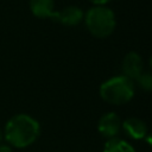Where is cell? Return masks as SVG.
Returning a JSON list of instances; mask_svg holds the SVG:
<instances>
[{"instance_id": "obj_10", "label": "cell", "mask_w": 152, "mask_h": 152, "mask_svg": "<svg viewBox=\"0 0 152 152\" xmlns=\"http://www.w3.org/2000/svg\"><path fill=\"white\" fill-rule=\"evenodd\" d=\"M135 81L141 89L152 93V72H141Z\"/></svg>"}, {"instance_id": "obj_4", "label": "cell", "mask_w": 152, "mask_h": 152, "mask_svg": "<svg viewBox=\"0 0 152 152\" xmlns=\"http://www.w3.org/2000/svg\"><path fill=\"white\" fill-rule=\"evenodd\" d=\"M120 128H121V120L114 112L103 114L97 122L99 132L101 133V135L108 139L115 138L119 134Z\"/></svg>"}, {"instance_id": "obj_6", "label": "cell", "mask_w": 152, "mask_h": 152, "mask_svg": "<svg viewBox=\"0 0 152 152\" xmlns=\"http://www.w3.org/2000/svg\"><path fill=\"white\" fill-rule=\"evenodd\" d=\"M142 68H144V62L140 55L134 51L128 52L122 59V64H121L122 72L125 76H127L131 80H137L138 76L142 72Z\"/></svg>"}, {"instance_id": "obj_5", "label": "cell", "mask_w": 152, "mask_h": 152, "mask_svg": "<svg viewBox=\"0 0 152 152\" xmlns=\"http://www.w3.org/2000/svg\"><path fill=\"white\" fill-rule=\"evenodd\" d=\"M52 19L65 26H76L84 19V13L80 7L71 5L55 12Z\"/></svg>"}, {"instance_id": "obj_13", "label": "cell", "mask_w": 152, "mask_h": 152, "mask_svg": "<svg viewBox=\"0 0 152 152\" xmlns=\"http://www.w3.org/2000/svg\"><path fill=\"white\" fill-rule=\"evenodd\" d=\"M147 137H146V140H147V142H148V145H151L152 146V131L148 133V134H146Z\"/></svg>"}, {"instance_id": "obj_14", "label": "cell", "mask_w": 152, "mask_h": 152, "mask_svg": "<svg viewBox=\"0 0 152 152\" xmlns=\"http://www.w3.org/2000/svg\"><path fill=\"white\" fill-rule=\"evenodd\" d=\"M4 139V132L1 131V128H0V142H1V140Z\"/></svg>"}, {"instance_id": "obj_15", "label": "cell", "mask_w": 152, "mask_h": 152, "mask_svg": "<svg viewBox=\"0 0 152 152\" xmlns=\"http://www.w3.org/2000/svg\"><path fill=\"white\" fill-rule=\"evenodd\" d=\"M150 66H151V69H152V56L150 57Z\"/></svg>"}, {"instance_id": "obj_3", "label": "cell", "mask_w": 152, "mask_h": 152, "mask_svg": "<svg viewBox=\"0 0 152 152\" xmlns=\"http://www.w3.org/2000/svg\"><path fill=\"white\" fill-rule=\"evenodd\" d=\"M134 95V82L125 75L115 76L100 87V96L110 104H124L131 101Z\"/></svg>"}, {"instance_id": "obj_12", "label": "cell", "mask_w": 152, "mask_h": 152, "mask_svg": "<svg viewBox=\"0 0 152 152\" xmlns=\"http://www.w3.org/2000/svg\"><path fill=\"white\" fill-rule=\"evenodd\" d=\"M0 152H12V150L7 145H0Z\"/></svg>"}, {"instance_id": "obj_7", "label": "cell", "mask_w": 152, "mask_h": 152, "mask_svg": "<svg viewBox=\"0 0 152 152\" xmlns=\"http://www.w3.org/2000/svg\"><path fill=\"white\" fill-rule=\"evenodd\" d=\"M121 125L124 127V131L133 139H142L147 134V126L145 121H142L139 118H127Z\"/></svg>"}, {"instance_id": "obj_9", "label": "cell", "mask_w": 152, "mask_h": 152, "mask_svg": "<svg viewBox=\"0 0 152 152\" xmlns=\"http://www.w3.org/2000/svg\"><path fill=\"white\" fill-rule=\"evenodd\" d=\"M103 152H135L134 147L120 138H110L104 144Z\"/></svg>"}, {"instance_id": "obj_2", "label": "cell", "mask_w": 152, "mask_h": 152, "mask_svg": "<svg viewBox=\"0 0 152 152\" xmlns=\"http://www.w3.org/2000/svg\"><path fill=\"white\" fill-rule=\"evenodd\" d=\"M84 23L88 31L96 38L110 36L116 26L114 12L107 6H94L84 14Z\"/></svg>"}, {"instance_id": "obj_11", "label": "cell", "mask_w": 152, "mask_h": 152, "mask_svg": "<svg viewBox=\"0 0 152 152\" xmlns=\"http://www.w3.org/2000/svg\"><path fill=\"white\" fill-rule=\"evenodd\" d=\"M91 4H94L95 6H104L106 4H108L110 0H89Z\"/></svg>"}, {"instance_id": "obj_8", "label": "cell", "mask_w": 152, "mask_h": 152, "mask_svg": "<svg viewBox=\"0 0 152 152\" xmlns=\"http://www.w3.org/2000/svg\"><path fill=\"white\" fill-rule=\"evenodd\" d=\"M30 10L37 18H51L55 14V1L53 0H30Z\"/></svg>"}, {"instance_id": "obj_1", "label": "cell", "mask_w": 152, "mask_h": 152, "mask_svg": "<svg viewBox=\"0 0 152 152\" xmlns=\"http://www.w3.org/2000/svg\"><path fill=\"white\" fill-rule=\"evenodd\" d=\"M40 133V126L36 119L27 114L12 116L5 127V139L12 146L23 148L33 144Z\"/></svg>"}]
</instances>
